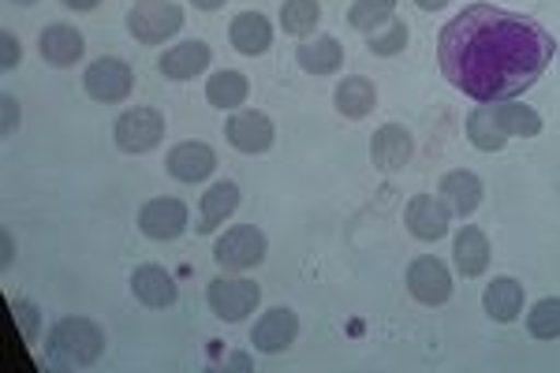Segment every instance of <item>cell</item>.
<instances>
[{
	"label": "cell",
	"mask_w": 560,
	"mask_h": 373,
	"mask_svg": "<svg viewBox=\"0 0 560 373\" xmlns=\"http://www.w3.org/2000/svg\"><path fill=\"white\" fill-rule=\"evenodd\" d=\"M393 12H396V0H351L348 23H351V31L374 34L377 26L393 20Z\"/></svg>",
	"instance_id": "obj_28"
},
{
	"label": "cell",
	"mask_w": 560,
	"mask_h": 373,
	"mask_svg": "<svg viewBox=\"0 0 560 373\" xmlns=\"http://www.w3.org/2000/svg\"><path fill=\"white\" fill-rule=\"evenodd\" d=\"M206 303H210V311L221 317V322L236 325V322H247V317L258 311L261 288H258V280L229 272V277L210 280V288H206Z\"/></svg>",
	"instance_id": "obj_3"
},
{
	"label": "cell",
	"mask_w": 560,
	"mask_h": 373,
	"mask_svg": "<svg viewBox=\"0 0 560 373\" xmlns=\"http://www.w3.org/2000/svg\"><path fill=\"white\" fill-rule=\"evenodd\" d=\"M486 113H490L493 127L504 139H535L541 131V116L530 105L516 102V97H509V102H490Z\"/></svg>",
	"instance_id": "obj_18"
},
{
	"label": "cell",
	"mask_w": 560,
	"mask_h": 373,
	"mask_svg": "<svg viewBox=\"0 0 560 373\" xmlns=\"http://www.w3.org/2000/svg\"><path fill=\"white\" fill-rule=\"evenodd\" d=\"M210 63H213V49L206 42H179L158 57V71L165 79H173V83H187V79L202 75Z\"/></svg>",
	"instance_id": "obj_15"
},
{
	"label": "cell",
	"mask_w": 560,
	"mask_h": 373,
	"mask_svg": "<svg viewBox=\"0 0 560 373\" xmlns=\"http://www.w3.org/2000/svg\"><path fill=\"white\" fill-rule=\"evenodd\" d=\"M453 261L467 280L482 277L490 269V240H486V232L475 229V224H464L453 240Z\"/></svg>",
	"instance_id": "obj_22"
},
{
	"label": "cell",
	"mask_w": 560,
	"mask_h": 373,
	"mask_svg": "<svg viewBox=\"0 0 560 373\" xmlns=\"http://www.w3.org/2000/svg\"><path fill=\"white\" fill-rule=\"evenodd\" d=\"M408 291L422 306H445L453 299V272L441 258L422 254L408 266Z\"/></svg>",
	"instance_id": "obj_8"
},
{
	"label": "cell",
	"mask_w": 560,
	"mask_h": 373,
	"mask_svg": "<svg viewBox=\"0 0 560 373\" xmlns=\"http://www.w3.org/2000/svg\"><path fill=\"white\" fill-rule=\"evenodd\" d=\"M83 86H86V94L94 97V102H102V105H120V102H128L131 90H135V71H131V63H128V60H120V57H102V60H94V63L86 68Z\"/></svg>",
	"instance_id": "obj_6"
},
{
	"label": "cell",
	"mask_w": 560,
	"mask_h": 373,
	"mask_svg": "<svg viewBox=\"0 0 560 373\" xmlns=\"http://www.w3.org/2000/svg\"><path fill=\"white\" fill-rule=\"evenodd\" d=\"M60 4H68L71 12H94V8L102 4V0H60Z\"/></svg>",
	"instance_id": "obj_36"
},
{
	"label": "cell",
	"mask_w": 560,
	"mask_h": 373,
	"mask_svg": "<svg viewBox=\"0 0 560 373\" xmlns=\"http://www.w3.org/2000/svg\"><path fill=\"white\" fill-rule=\"evenodd\" d=\"M523 299H527V295H523L520 280L497 277V280H490V288H486L482 306H486V314H490L493 322L509 325V322H516V317L523 314Z\"/></svg>",
	"instance_id": "obj_25"
},
{
	"label": "cell",
	"mask_w": 560,
	"mask_h": 373,
	"mask_svg": "<svg viewBox=\"0 0 560 373\" xmlns=\"http://www.w3.org/2000/svg\"><path fill=\"white\" fill-rule=\"evenodd\" d=\"M366 49L374 57H396V53L408 49V23L388 20L385 26H377L374 34H366Z\"/></svg>",
	"instance_id": "obj_30"
},
{
	"label": "cell",
	"mask_w": 560,
	"mask_h": 373,
	"mask_svg": "<svg viewBox=\"0 0 560 373\" xmlns=\"http://www.w3.org/2000/svg\"><path fill=\"white\" fill-rule=\"evenodd\" d=\"M295 60H300L306 75H332V71L345 68V45L332 34H318V38H306L295 49Z\"/></svg>",
	"instance_id": "obj_23"
},
{
	"label": "cell",
	"mask_w": 560,
	"mask_h": 373,
	"mask_svg": "<svg viewBox=\"0 0 560 373\" xmlns=\"http://www.w3.org/2000/svg\"><path fill=\"white\" fill-rule=\"evenodd\" d=\"M322 23V4L318 0H284L280 4V31L292 38H306L311 31H318Z\"/></svg>",
	"instance_id": "obj_27"
},
{
	"label": "cell",
	"mask_w": 560,
	"mask_h": 373,
	"mask_svg": "<svg viewBox=\"0 0 560 373\" xmlns=\"http://www.w3.org/2000/svg\"><path fill=\"white\" fill-rule=\"evenodd\" d=\"M38 49H42L45 63H52V68H75V63L83 60V53H86V42H83V34H79L75 26L49 23L42 31V38H38Z\"/></svg>",
	"instance_id": "obj_16"
},
{
	"label": "cell",
	"mask_w": 560,
	"mask_h": 373,
	"mask_svg": "<svg viewBox=\"0 0 560 373\" xmlns=\"http://www.w3.org/2000/svg\"><path fill=\"white\" fill-rule=\"evenodd\" d=\"M240 209V187L232 179H217V184L202 195L198 206V235H213L224 221H232V213Z\"/></svg>",
	"instance_id": "obj_17"
},
{
	"label": "cell",
	"mask_w": 560,
	"mask_h": 373,
	"mask_svg": "<svg viewBox=\"0 0 560 373\" xmlns=\"http://www.w3.org/2000/svg\"><path fill=\"white\" fill-rule=\"evenodd\" d=\"M12 4H38V0H12Z\"/></svg>",
	"instance_id": "obj_39"
},
{
	"label": "cell",
	"mask_w": 560,
	"mask_h": 373,
	"mask_svg": "<svg viewBox=\"0 0 560 373\" xmlns=\"http://www.w3.org/2000/svg\"><path fill=\"white\" fill-rule=\"evenodd\" d=\"M139 232L153 243L179 240L187 232V206L179 198H153L139 209Z\"/></svg>",
	"instance_id": "obj_10"
},
{
	"label": "cell",
	"mask_w": 560,
	"mask_h": 373,
	"mask_svg": "<svg viewBox=\"0 0 560 373\" xmlns=\"http://www.w3.org/2000/svg\"><path fill=\"white\" fill-rule=\"evenodd\" d=\"M527 329L535 340H560V299H541L530 306Z\"/></svg>",
	"instance_id": "obj_31"
},
{
	"label": "cell",
	"mask_w": 560,
	"mask_h": 373,
	"mask_svg": "<svg viewBox=\"0 0 560 373\" xmlns=\"http://www.w3.org/2000/svg\"><path fill=\"white\" fill-rule=\"evenodd\" d=\"M415 158V139L408 127L400 124H382L370 139V161L377 172H400L408 168Z\"/></svg>",
	"instance_id": "obj_11"
},
{
	"label": "cell",
	"mask_w": 560,
	"mask_h": 373,
	"mask_svg": "<svg viewBox=\"0 0 560 373\" xmlns=\"http://www.w3.org/2000/svg\"><path fill=\"white\" fill-rule=\"evenodd\" d=\"M15 124H20V105L4 97V131H15Z\"/></svg>",
	"instance_id": "obj_34"
},
{
	"label": "cell",
	"mask_w": 560,
	"mask_h": 373,
	"mask_svg": "<svg viewBox=\"0 0 560 373\" xmlns=\"http://www.w3.org/2000/svg\"><path fill=\"white\" fill-rule=\"evenodd\" d=\"M250 97V79L243 75V71H213L210 83H206V102L213 108H224V113H232V108H240L243 102Z\"/></svg>",
	"instance_id": "obj_26"
},
{
	"label": "cell",
	"mask_w": 560,
	"mask_h": 373,
	"mask_svg": "<svg viewBox=\"0 0 560 373\" xmlns=\"http://www.w3.org/2000/svg\"><path fill=\"white\" fill-rule=\"evenodd\" d=\"M105 354V333L90 317H60L45 336V359L52 370H86Z\"/></svg>",
	"instance_id": "obj_2"
},
{
	"label": "cell",
	"mask_w": 560,
	"mask_h": 373,
	"mask_svg": "<svg viewBox=\"0 0 560 373\" xmlns=\"http://www.w3.org/2000/svg\"><path fill=\"white\" fill-rule=\"evenodd\" d=\"M273 120L266 113H258V108H243L224 124V139L240 153H266L273 145Z\"/></svg>",
	"instance_id": "obj_13"
},
{
	"label": "cell",
	"mask_w": 560,
	"mask_h": 373,
	"mask_svg": "<svg viewBox=\"0 0 560 373\" xmlns=\"http://www.w3.org/2000/svg\"><path fill=\"white\" fill-rule=\"evenodd\" d=\"M229 42L243 57H261L273 45V23L261 12H240L229 26Z\"/></svg>",
	"instance_id": "obj_19"
},
{
	"label": "cell",
	"mask_w": 560,
	"mask_h": 373,
	"mask_svg": "<svg viewBox=\"0 0 560 373\" xmlns=\"http://www.w3.org/2000/svg\"><path fill=\"white\" fill-rule=\"evenodd\" d=\"M269 254L266 232L255 224H236L213 243V258L221 269H255L261 266V258Z\"/></svg>",
	"instance_id": "obj_5"
},
{
	"label": "cell",
	"mask_w": 560,
	"mask_h": 373,
	"mask_svg": "<svg viewBox=\"0 0 560 373\" xmlns=\"http://www.w3.org/2000/svg\"><path fill=\"white\" fill-rule=\"evenodd\" d=\"M0 57H4V60H0V63H4V68H8V71H12V68H15V63H20V60H23L20 38H15V34H12V31H4V34H0Z\"/></svg>",
	"instance_id": "obj_33"
},
{
	"label": "cell",
	"mask_w": 560,
	"mask_h": 373,
	"mask_svg": "<svg viewBox=\"0 0 560 373\" xmlns=\"http://www.w3.org/2000/svg\"><path fill=\"white\" fill-rule=\"evenodd\" d=\"M128 31L139 45H161L184 31V8L176 0H139L128 12Z\"/></svg>",
	"instance_id": "obj_4"
},
{
	"label": "cell",
	"mask_w": 560,
	"mask_h": 373,
	"mask_svg": "<svg viewBox=\"0 0 560 373\" xmlns=\"http://www.w3.org/2000/svg\"><path fill=\"white\" fill-rule=\"evenodd\" d=\"M441 198L448 202V209H453V217H471L478 206H482V179L475 176L471 168H456L448 172V176H441Z\"/></svg>",
	"instance_id": "obj_21"
},
{
	"label": "cell",
	"mask_w": 560,
	"mask_h": 373,
	"mask_svg": "<svg viewBox=\"0 0 560 373\" xmlns=\"http://www.w3.org/2000/svg\"><path fill=\"white\" fill-rule=\"evenodd\" d=\"M404 224H408L415 240L438 243L448 232V224H453V209H448L441 195H415L408 209H404Z\"/></svg>",
	"instance_id": "obj_9"
},
{
	"label": "cell",
	"mask_w": 560,
	"mask_h": 373,
	"mask_svg": "<svg viewBox=\"0 0 560 373\" xmlns=\"http://www.w3.org/2000/svg\"><path fill=\"white\" fill-rule=\"evenodd\" d=\"M415 4H419L422 12H441V8H445L448 0H415Z\"/></svg>",
	"instance_id": "obj_38"
},
{
	"label": "cell",
	"mask_w": 560,
	"mask_h": 373,
	"mask_svg": "<svg viewBox=\"0 0 560 373\" xmlns=\"http://www.w3.org/2000/svg\"><path fill=\"white\" fill-rule=\"evenodd\" d=\"M467 139H471L475 150H482V153H497V150H504V142H509L493 127L490 113H486V105L471 108V116H467Z\"/></svg>",
	"instance_id": "obj_29"
},
{
	"label": "cell",
	"mask_w": 560,
	"mask_h": 373,
	"mask_svg": "<svg viewBox=\"0 0 560 373\" xmlns=\"http://www.w3.org/2000/svg\"><path fill=\"white\" fill-rule=\"evenodd\" d=\"M295 336H300V317H295V311H288V306H273V311H266L255 322V329H250V343L266 354H280V351L292 348Z\"/></svg>",
	"instance_id": "obj_14"
},
{
	"label": "cell",
	"mask_w": 560,
	"mask_h": 373,
	"mask_svg": "<svg viewBox=\"0 0 560 373\" xmlns=\"http://www.w3.org/2000/svg\"><path fill=\"white\" fill-rule=\"evenodd\" d=\"M131 291L142 306H150V311H165V306L176 303L173 277H168L161 266H153V261H147V266H139L131 272Z\"/></svg>",
	"instance_id": "obj_20"
},
{
	"label": "cell",
	"mask_w": 560,
	"mask_h": 373,
	"mask_svg": "<svg viewBox=\"0 0 560 373\" xmlns=\"http://www.w3.org/2000/svg\"><path fill=\"white\" fill-rule=\"evenodd\" d=\"M332 105H337V113L348 116V120H363V116H370L377 108V86L370 83L366 75H348L332 90Z\"/></svg>",
	"instance_id": "obj_24"
},
{
	"label": "cell",
	"mask_w": 560,
	"mask_h": 373,
	"mask_svg": "<svg viewBox=\"0 0 560 373\" xmlns=\"http://www.w3.org/2000/svg\"><path fill=\"white\" fill-rule=\"evenodd\" d=\"M195 8H202V12H217V8H224L229 0H191Z\"/></svg>",
	"instance_id": "obj_37"
},
{
	"label": "cell",
	"mask_w": 560,
	"mask_h": 373,
	"mask_svg": "<svg viewBox=\"0 0 560 373\" xmlns=\"http://www.w3.org/2000/svg\"><path fill=\"white\" fill-rule=\"evenodd\" d=\"M557 53L549 31L530 15L475 4L438 34L441 75L478 105L509 102L541 79Z\"/></svg>",
	"instance_id": "obj_1"
},
{
	"label": "cell",
	"mask_w": 560,
	"mask_h": 373,
	"mask_svg": "<svg viewBox=\"0 0 560 373\" xmlns=\"http://www.w3.org/2000/svg\"><path fill=\"white\" fill-rule=\"evenodd\" d=\"M0 240H4V261H0V266L4 269H12V254H15V240H12V232H0Z\"/></svg>",
	"instance_id": "obj_35"
},
{
	"label": "cell",
	"mask_w": 560,
	"mask_h": 373,
	"mask_svg": "<svg viewBox=\"0 0 560 373\" xmlns=\"http://www.w3.org/2000/svg\"><path fill=\"white\" fill-rule=\"evenodd\" d=\"M12 314H15V322H20L23 340L26 343H38V336H42V314H38V306L26 303V299H12Z\"/></svg>",
	"instance_id": "obj_32"
},
{
	"label": "cell",
	"mask_w": 560,
	"mask_h": 373,
	"mask_svg": "<svg viewBox=\"0 0 560 373\" xmlns=\"http://www.w3.org/2000/svg\"><path fill=\"white\" fill-rule=\"evenodd\" d=\"M113 139L124 153H150L153 145L165 139V116L158 108H128V113L116 120Z\"/></svg>",
	"instance_id": "obj_7"
},
{
	"label": "cell",
	"mask_w": 560,
	"mask_h": 373,
	"mask_svg": "<svg viewBox=\"0 0 560 373\" xmlns=\"http://www.w3.org/2000/svg\"><path fill=\"white\" fill-rule=\"evenodd\" d=\"M165 168H168V176L179 179V184H202V179L213 176L217 153H213V145L187 139V142H179V145L168 150Z\"/></svg>",
	"instance_id": "obj_12"
}]
</instances>
